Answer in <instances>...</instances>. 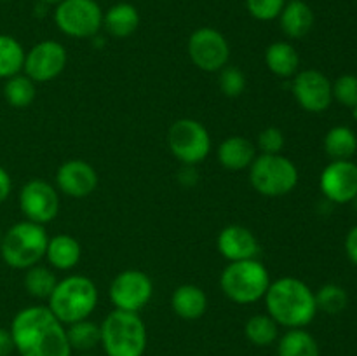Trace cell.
<instances>
[{
  "label": "cell",
  "mask_w": 357,
  "mask_h": 356,
  "mask_svg": "<svg viewBox=\"0 0 357 356\" xmlns=\"http://www.w3.org/2000/svg\"><path fill=\"white\" fill-rule=\"evenodd\" d=\"M9 330L20 356H72L65 325L49 307H24L13 318Z\"/></svg>",
  "instance_id": "1"
},
{
  "label": "cell",
  "mask_w": 357,
  "mask_h": 356,
  "mask_svg": "<svg viewBox=\"0 0 357 356\" xmlns=\"http://www.w3.org/2000/svg\"><path fill=\"white\" fill-rule=\"evenodd\" d=\"M268 316L286 328H305L317 313L316 293L302 279L284 276L268 285L265 293Z\"/></svg>",
  "instance_id": "2"
},
{
  "label": "cell",
  "mask_w": 357,
  "mask_h": 356,
  "mask_svg": "<svg viewBox=\"0 0 357 356\" xmlns=\"http://www.w3.org/2000/svg\"><path fill=\"white\" fill-rule=\"evenodd\" d=\"M49 309L63 325L87 320L98 306V288L87 276H66L49 295Z\"/></svg>",
  "instance_id": "3"
},
{
  "label": "cell",
  "mask_w": 357,
  "mask_h": 356,
  "mask_svg": "<svg viewBox=\"0 0 357 356\" xmlns=\"http://www.w3.org/2000/svg\"><path fill=\"white\" fill-rule=\"evenodd\" d=\"M101 342L107 356H143L146 349V327L138 313L115 309L100 325Z\"/></svg>",
  "instance_id": "4"
},
{
  "label": "cell",
  "mask_w": 357,
  "mask_h": 356,
  "mask_svg": "<svg viewBox=\"0 0 357 356\" xmlns=\"http://www.w3.org/2000/svg\"><path fill=\"white\" fill-rule=\"evenodd\" d=\"M49 237L44 225L30 222H17L2 234L0 255L13 269H30L45 257Z\"/></svg>",
  "instance_id": "5"
},
{
  "label": "cell",
  "mask_w": 357,
  "mask_h": 356,
  "mask_svg": "<svg viewBox=\"0 0 357 356\" xmlns=\"http://www.w3.org/2000/svg\"><path fill=\"white\" fill-rule=\"evenodd\" d=\"M271 276L258 258L230 262L220 276L223 293L236 304L258 302L267 293Z\"/></svg>",
  "instance_id": "6"
},
{
  "label": "cell",
  "mask_w": 357,
  "mask_h": 356,
  "mask_svg": "<svg viewBox=\"0 0 357 356\" xmlns=\"http://www.w3.org/2000/svg\"><path fill=\"white\" fill-rule=\"evenodd\" d=\"M250 180L261 195L281 198L296 187L298 170L291 159L281 154H261L251 163Z\"/></svg>",
  "instance_id": "7"
},
{
  "label": "cell",
  "mask_w": 357,
  "mask_h": 356,
  "mask_svg": "<svg viewBox=\"0 0 357 356\" xmlns=\"http://www.w3.org/2000/svg\"><path fill=\"white\" fill-rule=\"evenodd\" d=\"M59 30L73 38H91L103 27V10L96 0H63L54 9Z\"/></svg>",
  "instance_id": "8"
},
{
  "label": "cell",
  "mask_w": 357,
  "mask_h": 356,
  "mask_svg": "<svg viewBox=\"0 0 357 356\" xmlns=\"http://www.w3.org/2000/svg\"><path fill=\"white\" fill-rule=\"evenodd\" d=\"M169 150L183 164L195 166L208 157L211 150V136L208 129L195 119H180L167 133Z\"/></svg>",
  "instance_id": "9"
},
{
  "label": "cell",
  "mask_w": 357,
  "mask_h": 356,
  "mask_svg": "<svg viewBox=\"0 0 357 356\" xmlns=\"http://www.w3.org/2000/svg\"><path fill=\"white\" fill-rule=\"evenodd\" d=\"M188 56L197 68L220 72L230 58V45L223 34L215 28H199L188 38Z\"/></svg>",
  "instance_id": "10"
},
{
  "label": "cell",
  "mask_w": 357,
  "mask_h": 356,
  "mask_svg": "<svg viewBox=\"0 0 357 356\" xmlns=\"http://www.w3.org/2000/svg\"><path fill=\"white\" fill-rule=\"evenodd\" d=\"M153 295V283L146 272L128 269L114 278L110 285V300L115 309L138 313L150 302Z\"/></svg>",
  "instance_id": "11"
},
{
  "label": "cell",
  "mask_w": 357,
  "mask_h": 356,
  "mask_svg": "<svg viewBox=\"0 0 357 356\" xmlns=\"http://www.w3.org/2000/svg\"><path fill=\"white\" fill-rule=\"evenodd\" d=\"M20 208L26 220L45 225L56 218L59 212V198L49 181L33 178L21 187Z\"/></svg>",
  "instance_id": "12"
},
{
  "label": "cell",
  "mask_w": 357,
  "mask_h": 356,
  "mask_svg": "<svg viewBox=\"0 0 357 356\" xmlns=\"http://www.w3.org/2000/svg\"><path fill=\"white\" fill-rule=\"evenodd\" d=\"M68 56L66 49L56 40H42L24 54V75L35 84H44L56 79L65 70Z\"/></svg>",
  "instance_id": "13"
},
{
  "label": "cell",
  "mask_w": 357,
  "mask_h": 356,
  "mask_svg": "<svg viewBox=\"0 0 357 356\" xmlns=\"http://www.w3.org/2000/svg\"><path fill=\"white\" fill-rule=\"evenodd\" d=\"M293 94L300 107L312 114H321L333 101V87L330 79L319 70H303L293 80Z\"/></svg>",
  "instance_id": "14"
},
{
  "label": "cell",
  "mask_w": 357,
  "mask_h": 356,
  "mask_svg": "<svg viewBox=\"0 0 357 356\" xmlns=\"http://www.w3.org/2000/svg\"><path fill=\"white\" fill-rule=\"evenodd\" d=\"M319 187L324 198L337 205L354 201L357 195V164L349 161H331L323 170Z\"/></svg>",
  "instance_id": "15"
},
{
  "label": "cell",
  "mask_w": 357,
  "mask_h": 356,
  "mask_svg": "<svg viewBox=\"0 0 357 356\" xmlns=\"http://www.w3.org/2000/svg\"><path fill=\"white\" fill-rule=\"evenodd\" d=\"M56 185L68 198L82 199L98 187V173L87 161L70 159L58 168Z\"/></svg>",
  "instance_id": "16"
},
{
  "label": "cell",
  "mask_w": 357,
  "mask_h": 356,
  "mask_svg": "<svg viewBox=\"0 0 357 356\" xmlns=\"http://www.w3.org/2000/svg\"><path fill=\"white\" fill-rule=\"evenodd\" d=\"M218 251L230 262L257 258L260 253V244L257 236L243 225H229L218 234Z\"/></svg>",
  "instance_id": "17"
},
{
  "label": "cell",
  "mask_w": 357,
  "mask_h": 356,
  "mask_svg": "<svg viewBox=\"0 0 357 356\" xmlns=\"http://www.w3.org/2000/svg\"><path fill=\"white\" fill-rule=\"evenodd\" d=\"M255 157H257V147L244 136H229L218 147V161L225 170H246L251 166Z\"/></svg>",
  "instance_id": "18"
},
{
  "label": "cell",
  "mask_w": 357,
  "mask_h": 356,
  "mask_svg": "<svg viewBox=\"0 0 357 356\" xmlns=\"http://www.w3.org/2000/svg\"><path fill=\"white\" fill-rule=\"evenodd\" d=\"M281 30L289 38H302L312 30L314 13L309 3L303 0H289L286 2L284 9L279 14Z\"/></svg>",
  "instance_id": "19"
},
{
  "label": "cell",
  "mask_w": 357,
  "mask_h": 356,
  "mask_svg": "<svg viewBox=\"0 0 357 356\" xmlns=\"http://www.w3.org/2000/svg\"><path fill=\"white\" fill-rule=\"evenodd\" d=\"M171 307L181 320L194 321L208 309V297L197 285H181L173 292Z\"/></svg>",
  "instance_id": "20"
},
{
  "label": "cell",
  "mask_w": 357,
  "mask_h": 356,
  "mask_svg": "<svg viewBox=\"0 0 357 356\" xmlns=\"http://www.w3.org/2000/svg\"><path fill=\"white\" fill-rule=\"evenodd\" d=\"M82 257V246L79 241L68 234H58L51 237L45 248V258L49 264L59 271H68L79 264Z\"/></svg>",
  "instance_id": "21"
},
{
  "label": "cell",
  "mask_w": 357,
  "mask_h": 356,
  "mask_svg": "<svg viewBox=\"0 0 357 356\" xmlns=\"http://www.w3.org/2000/svg\"><path fill=\"white\" fill-rule=\"evenodd\" d=\"M139 24V13L132 3L121 2L112 6L103 14V27L115 38H126L136 31Z\"/></svg>",
  "instance_id": "22"
},
{
  "label": "cell",
  "mask_w": 357,
  "mask_h": 356,
  "mask_svg": "<svg viewBox=\"0 0 357 356\" xmlns=\"http://www.w3.org/2000/svg\"><path fill=\"white\" fill-rule=\"evenodd\" d=\"M265 63L268 70L279 77H291L298 72L300 56L289 42H274L265 51Z\"/></svg>",
  "instance_id": "23"
},
{
  "label": "cell",
  "mask_w": 357,
  "mask_h": 356,
  "mask_svg": "<svg viewBox=\"0 0 357 356\" xmlns=\"http://www.w3.org/2000/svg\"><path fill=\"white\" fill-rule=\"evenodd\" d=\"M279 356H321L316 337L305 328H289L278 344Z\"/></svg>",
  "instance_id": "24"
},
{
  "label": "cell",
  "mask_w": 357,
  "mask_h": 356,
  "mask_svg": "<svg viewBox=\"0 0 357 356\" xmlns=\"http://www.w3.org/2000/svg\"><path fill=\"white\" fill-rule=\"evenodd\" d=\"M324 150L333 161H349L357 150V136L347 126H335L324 136Z\"/></svg>",
  "instance_id": "25"
},
{
  "label": "cell",
  "mask_w": 357,
  "mask_h": 356,
  "mask_svg": "<svg viewBox=\"0 0 357 356\" xmlns=\"http://www.w3.org/2000/svg\"><path fill=\"white\" fill-rule=\"evenodd\" d=\"M24 49L14 37L0 34V79L17 75L24 65Z\"/></svg>",
  "instance_id": "26"
},
{
  "label": "cell",
  "mask_w": 357,
  "mask_h": 356,
  "mask_svg": "<svg viewBox=\"0 0 357 356\" xmlns=\"http://www.w3.org/2000/svg\"><path fill=\"white\" fill-rule=\"evenodd\" d=\"M35 94H37L35 82L24 73L9 77L3 84V98L14 108H26L28 105L33 103Z\"/></svg>",
  "instance_id": "27"
},
{
  "label": "cell",
  "mask_w": 357,
  "mask_h": 356,
  "mask_svg": "<svg viewBox=\"0 0 357 356\" xmlns=\"http://www.w3.org/2000/svg\"><path fill=\"white\" fill-rule=\"evenodd\" d=\"M244 334L251 344L265 348L278 341L279 325L268 314H255L246 321Z\"/></svg>",
  "instance_id": "28"
},
{
  "label": "cell",
  "mask_w": 357,
  "mask_h": 356,
  "mask_svg": "<svg viewBox=\"0 0 357 356\" xmlns=\"http://www.w3.org/2000/svg\"><path fill=\"white\" fill-rule=\"evenodd\" d=\"M66 337H68L72 351L73 349H77V351H91L101 342L100 325L89 320L77 321V323L68 325Z\"/></svg>",
  "instance_id": "29"
},
{
  "label": "cell",
  "mask_w": 357,
  "mask_h": 356,
  "mask_svg": "<svg viewBox=\"0 0 357 356\" xmlns=\"http://www.w3.org/2000/svg\"><path fill=\"white\" fill-rule=\"evenodd\" d=\"M56 283L58 279H56L54 272L44 265H31L24 274V288L35 299H49Z\"/></svg>",
  "instance_id": "30"
},
{
  "label": "cell",
  "mask_w": 357,
  "mask_h": 356,
  "mask_svg": "<svg viewBox=\"0 0 357 356\" xmlns=\"http://www.w3.org/2000/svg\"><path fill=\"white\" fill-rule=\"evenodd\" d=\"M349 295L340 285L335 283H328L323 285L316 293V304L317 309L324 311L328 314H338L347 307Z\"/></svg>",
  "instance_id": "31"
},
{
  "label": "cell",
  "mask_w": 357,
  "mask_h": 356,
  "mask_svg": "<svg viewBox=\"0 0 357 356\" xmlns=\"http://www.w3.org/2000/svg\"><path fill=\"white\" fill-rule=\"evenodd\" d=\"M220 89L229 98H237L246 89V77L237 66H223L220 70Z\"/></svg>",
  "instance_id": "32"
},
{
  "label": "cell",
  "mask_w": 357,
  "mask_h": 356,
  "mask_svg": "<svg viewBox=\"0 0 357 356\" xmlns=\"http://www.w3.org/2000/svg\"><path fill=\"white\" fill-rule=\"evenodd\" d=\"M333 98L340 101L345 107L352 108L357 105V75L352 73H345L340 75L333 84Z\"/></svg>",
  "instance_id": "33"
},
{
  "label": "cell",
  "mask_w": 357,
  "mask_h": 356,
  "mask_svg": "<svg viewBox=\"0 0 357 356\" xmlns=\"http://www.w3.org/2000/svg\"><path fill=\"white\" fill-rule=\"evenodd\" d=\"M286 0H246L248 13L258 21H272L279 17Z\"/></svg>",
  "instance_id": "34"
},
{
  "label": "cell",
  "mask_w": 357,
  "mask_h": 356,
  "mask_svg": "<svg viewBox=\"0 0 357 356\" xmlns=\"http://www.w3.org/2000/svg\"><path fill=\"white\" fill-rule=\"evenodd\" d=\"M258 149L261 154H281L284 149V135L279 128H265L264 131L258 135Z\"/></svg>",
  "instance_id": "35"
},
{
  "label": "cell",
  "mask_w": 357,
  "mask_h": 356,
  "mask_svg": "<svg viewBox=\"0 0 357 356\" xmlns=\"http://www.w3.org/2000/svg\"><path fill=\"white\" fill-rule=\"evenodd\" d=\"M345 251H347L349 260L357 265V225L352 227L345 237Z\"/></svg>",
  "instance_id": "36"
},
{
  "label": "cell",
  "mask_w": 357,
  "mask_h": 356,
  "mask_svg": "<svg viewBox=\"0 0 357 356\" xmlns=\"http://www.w3.org/2000/svg\"><path fill=\"white\" fill-rule=\"evenodd\" d=\"M14 351V341L10 330L0 328V356H9Z\"/></svg>",
  "instance_id": "37"
},
{
  "label": "cell",
  "mask_w": 357,
  "mask_h": 356,
  "mask_svg": "<svg viewBox=\"0 0 357 356\" xmlns=\"http://www.w3.org/2000/svg\"><path fill=\"white\" fill-rule=\"evenodd\" d=\"M10 191H13V180H10V175L0 166V202H3L7 198H9Z\"/></svg>",
  "instance_id": "38"
},
{
  "label": "cell",
  "mask_w": 357,
  "mask_h": 356,
  "mask_svg": "<svg viewBox=\"0 0 357 356\" xmlns=\"http://www.w3.org/2000/svg\"><path fill=\"white\" fill-rule=\"evenodd\" d=\"M38 2L47 3V6H52V3H54V6H58V3H59V2H63V0H38Z\"/></svg>",
  "instance_id": "39"
},
{
  "label": "cell",
  "mask_w": 357,
  "mask_h": 356,
  "mask_svg": "<svg viewBox=\"0 0 357 356\" xmlns=\"http://www.w3.org/2000/svg\"><path fill=\"white\" fill-rule=\"evenodd\" d=\"M351 110H352V117H354L356 121H357V105H356V107H352Z\"/></svg>",
  "instance_id": "40"
},
{
  "label": "cell",
  "mask_w": 357,
  "mask_h": 356,
  "mask_svg": "<svg viewBox=\"0 0 357 356\" xmlns=\"http://www.w3.org/2000/svg\"><path fill=\"white\" fill-rule=\"evenodd\" d=\"M354 205H356V209H357V195L354 198Z\"/></svg>",
  "instance_id": "41"
},
{
  "label": "cell",
  "mask_w": 357,
  "mask_h": 356,
  "mask_svg": "<svg viewBox=\"0 0 357 356\" xmlns=\"http://www.w3.org/2000/svg\"><path fill=\"white\" fill-rule=\"evenodd\" d=\"M0 243H2V230H0Z\"/></svg>",
  "instance_id": "42"
},
{
  "label": "cell",
  "mask_w": 357,
  "mask_h": 356,
  "mask_svg": "<svg viewBox=\"0 0 357 356\" xmlns=\"http://www.w3.org/2000/svg\"><path fill=\"white\" fill-rule=\"evenodd\" d=\"M82 356H91V355H82Z\"/></svg>",
  "instance_id": "43"
},
{
  "label": "cell",
  "mask_w": 357,
  "mask_h": 356,
  "mask_svg": "<svg viewBox=\"0 0 357 356\" xmlns=\"http://www.w3.org/2000/svg\"><path fill=\"white\" fill-rule=\"evenodd\" d=\"M3 2H7V0H3Z\"/></svg>",
  "instance_id": "44"
}]
</instances>
